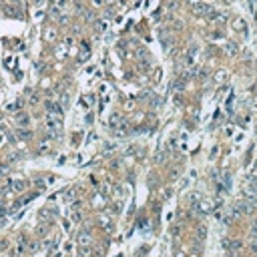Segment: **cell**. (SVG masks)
<instances>
[{"mask_svg":"<svg viewBox=\"0 0 257 257\" xmlns=\"http://www.w3.org/2000/svg\"><path fill=\"white\" fill-rule=\"evenodd\" d=\"M44 123H46V128H48L52 135H54V137H58L60 128H63V121H60V117H54V115H48V113H46Z\"/></svg>","mask_w":257,"mask_h":257,"instance_id":"obj_1","label":"cell"},{"mask_svg":"<svg viewBox=\"0 0 257 257\" xmlns=\"http://www.w3.org/2000/svg\"><path fill=\"white\" fill-rule=\"evenodd\" d=\"M46 111H48V115L63 117V104L56 101H46Z\"/></svg>","mask_w":257,"mask_h":257,"instance_id":"obj_2","label":"cell"},{"mask_svg":"<svg viewBox=\"0 0 257 257\" xmlns=\"http://www.w3.org/2000/svg\"><path fill=\"white\" fill-rule=\"evenodd\" d=\"M159 40H161V44H163V48L169 50V46H171V32L169 30H161L159 32Z\"/></svg>","mask_w":257,"mask_h":257,"instance_id":"obj_3","label":"cell"},{"mask_svg":"<svg viewBox=\"0 0 257 257\" xmlns=\"http://www.w3.org/2000/svg\"><path fill=\"white\" fill-rule=\"evenodd\" d=\"M16 125H20L22 128H26L30 125V117L26 115V113H16Z\"/></svg>","mask_w":257,"mask_h":257,"instance_id":"obj_4","label":"cell"},{"mask_svg":"<svg viewBox=\"0 0 257 257\" xmlns=\"http://www.w3.org/2000/svg\"><path fill=\"white\" fill-rule=\"evenodd\" d=\"M193 12L197 14V16H201V14H209V6L203 2H195L193 4Z\"/></svg>","mask_w":257,"mask_h":257,"instance_id":"obj_5","label":"cell"},{"mask_svg":"<svg viewBox=\"0 0 257 257\" xmlns=\"http://www.w3.org/2000/svg\"><path fill=\"white\" fill-rule=\"evenodd\" d=\"M90 56V48H88V44H83L80 46V52H78V60L80 63H84V60H87Z\"/></svg>","mask_w":257,"mask_h":257,"instance_id":"obj_6","label":"cell"},{"mask_svg":"<svg viewBox=\"0 0 257 257\" xmlns=\"http://www.w3.org/2000/svg\"><path fill=\"white\" fill-rule=\"evenodd\" d=\"M26 189V181H12V191L14 193H24Z\"/></svg>","mask_w":257,"mask_h":257,"instance_id":"obj_7","label":"cell"},{"mask_svg":"<svg viewBox=\"0 0 257 257\" xmlns=\"http://www.w3.org/2000/svg\"><path fill=\"white\" fill-rule=\"evenodd\" d=\"M78 245H90V233L88 231L78 233Z\"/></svg>","mask_w":257,"mask_h":257,"instance_id":"obj_8","label":"cell"},{"mask_svg":"<svg viewBox=\"0 0 257 257\" xmlns=\"http://www.w3.org/2000/svg\"><path fill=\"white\" fill-rule=\"evenodd\" d=\"M93 251H90L88 245H78V257H90Z\"/></svg>","mask_w":257,"mask_h":257,"instance_id":"obj_9","label":"cell"},{"mask_svg":"<svg viewBox=\"0 0 257 257\" xmlns=\"http://www.w3.org/2000/svg\"><path fill=\"white\" fill-rule=\"evenodd\" d=\"M233 28H235V30H247V24H245V20H241V18H235V20H233Z\"/></svg>","mask_w":257,"mask_h":257,"instance_id":"obj_10","label":"cell"},{"mask_svg":"<svg viewBox=\"0 0 257 257\" xmlns=\"http://www.w3.org/2000/svg\"><path fill=\"white\" fill-rule=\"evenodd\" d=\"M70 217H73V221H74V223H78V221H80V213H78V203H77V205H73V209H70Z\"/></svg>","mask_w":257,"mask_h":257,"instance_id":"obj_11","label":"cell"},{"mask_svg":"<svg viewBox=\"0 0 257 257\" xmlns=\"http://www.w3.org/2000/svg\"><path fill=\"white\" fill-rule=\"evenodd\" d=\"M26 249V239H20L18 241V247H16V255H22Z\"/></svg>","mask_w":257,"mask_h":257,"instance_id":"obj_12","label":"cell"},{"mask_svg":"<svg viewBox=\"0 0 257 257\" xmlns=\"http://www.w3.org/2000/svg\"><path fill=\"white\" fill-rule=\"evenodd\" d=\"M249 193H251V195H257V177L249 183Z\"/></svg>","mask_w":257,"mask_h":257,"instance_id":"obj_13","label":"cell"},{"mask_svg":"<svg viewBox=\"0 0 257 257\" xmlns=\"http://www.w3.org/2000/svg\"><path fill=\"white\" fill-rule=\"evenodd\" d=\"M227 52H229V54H235V44H233V42H227Z\"/></svg>","mask_w":257,"mask_h":257,"instance_id":"obj_14","label":"cell"},{"mask_svg":"<svg viewBox=\"0 0 257 257\" xmlns=\"http://www.w3.org/2000/svg\"><path fill=\"white\" fill-rule=\"evenodd\" d=\"M73 199H74V191H68L64 195V201H73Z\"/></svg>","mask_w":257,"mask_h":257,"instance_id":"obj_15","label":"cell"},{"mask_svg":"<svg viewBox=\"0 0 257 257\" xmlns=\"http://www.w3.org/2000/svg\"><path fill=\"white\" fill-rule=\"evenodd\" d=\"M0 143H2V139H0Z\"/></svg>","mask_w":257,"mask_h":257,"instance_id":"obj_16","label":"cell"}]
</instances>
